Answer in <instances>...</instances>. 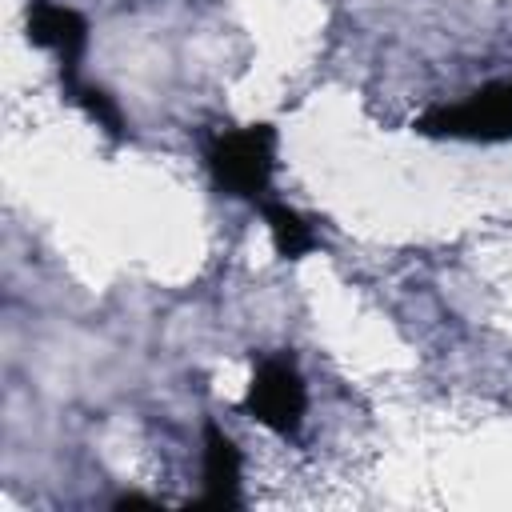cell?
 I'll use <instances>...</instances> for the list:
<instances>
[{"label":"cell","instance_id":"1","mask_svg":"<svg viewBox=\"0 0 512 512\" xmlns=\"http://www.w3.org/2000/svg\"><path fill=\"white\" fill-rule=\"evenodd\" d=\"M28 40L36 48H44L52 60H56V72H60V84H64V96L96 124L104 128L108 136H124V116L116 108V100L84 80V52H88V20L72 8V4H60V0H32L28 4Z\"/></svg>","mask_w":512,"mask_h":512},{"label":"cell","instance_id":"2","mask_svg":"<svg viewBox=\"0 0 512 512\" xmlns=\"http://www.w3.org/2000/svg\"><path fill=\"white\" fill-rule=\"evenodd\" d=\"M276 152H280V132L264 120L212 128L200 140L204 172L216 184V192L256 212L276 196Z\"/></svg>","mask_w":512,"mask_h":512},{"label":"cell","instance_id":"3","mask_svg":"<svg viewBox=\"0 0 512 512\" xmlns=\"http://www.w3.org/2000/svg\"><path fill=\"white\" fill-rule=\"evenodd\" d=\"M420 136L456 144H508L512 140V76L480 84L448 104H432L412 124Z\"/></svg>","mask_w":512,"mask_h":512},{"label":"cell","instance_id":"4","mask_svg":"<svg viewBox=\"0 0 512 512\" xmlns=\"http://www.w3.org/2000/svg\"><path fill=\"white\" fill-rule=\"evenodd\" d=\"M240 408L268 432L292 440L308 416V384L292 352H260L252 356V376Z\"/></svg>","mask_w":512,"mask_h":512},{"label":"cell","instance_id":"5","mask_svg":"<svg viewBox=\"0 0 512 512\" xmlns=\"http://www.w3.org/2000/svg\"><path fill=\"white\" fill-rule=\"evenodd\" d=\"M200 484L204 492L192 500L196 508H240L244 504V492H240L244 452L216 420H204V432H200Z\"/></svg>","mask_w":512,"mask_h":512},{"label":"cell","instance_id":"6","mask_svg":"<svg viewBox=\"0 0 512 512\" xmlns=\"http://www.w3.org/2000/svg\"><path fill=\"white\" fill-rule=\"evenodd\" d=\"M260 220H264L268 240H272V248H276L280 260H304V256H312L320 248V228L300 208H292L280 196H272L260 208Z\"/></svg>","mask_w":512,"mask_h":512}]
</instances>
